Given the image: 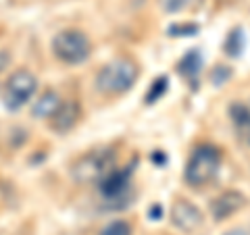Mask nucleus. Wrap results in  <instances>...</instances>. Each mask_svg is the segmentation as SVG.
Segmentation results:
<instances>
[{
	"label": "nucleus",
	"instance_id": "obj_9",
	"mask_svg": "<svg viewBox=\"0 0 250 235\" xmlns=\"http://www.w3.org/2000/svg\"><path fill=\"white\" fill-rule=\"evenodd\" d=\"M77 119H80V104L77 102H62L59 106V111L50 117V125L54 131H69L75 127Z\"/></svg>",
	"mask_w": 250,
	"mask_h": 235
},
{
	"label": "nucleus",
	"instance_id": "obj_5",
	"mask_svg": "<svg viewBox=\"0 0 250 235\" xmlns=\"http://www.w3.org/2000/svg\"><path fill=\"white\" fill-rule=\"evenodd\" d=\"M131 175H134V164H129L127 169H111L108 173L98 181V190L103 194V198L108 204L117 206H125L127 204V198L131 194Z\"/></svg>",
	"mask_w": 250,
	"mask_h": 235
},
{
	"label": "nucleus",
	"instance_id": "obj_18",
	"mask_svg": "<svg viewBox=\"0 0 250 235\" xmlns=\"http://www.w3.org/2000/svg\"><path fill=\"white\" fill-rule=\"evenodd\" d=\"M161 215H163V208H161L159 204H154V206L150 208V213H148V216H150L152 221H156V218H161Z\"/></svg>",
	"mask_w": 250,
	"mask_h": 235
},
{
	"label": "nucleus",
	"instance_id": "obj_10",
	"mask_svg": "<svg viewBox=\"0 0 250 235\" xmlns=\"http://www.w3.org/2000/svg\"><path fill=\"white\" fill-rule=\"evenodd\" d=\"M202 65H205V60H202V52L198 48H194L190 52H186L182 59L177 62V73L184 77L188 81H194L196 83L198 75L202 71Z\"/></svg>",
	"mask_w": 250,
	"mask_h": 235
},
{
	"label": "nucleus",
	"instance_id": "obj_8",
	"mask_svg": "<svg viewBox=\"0 0 250 235\" xmlns=\"http://www.w3.org/2000/svg\"><path fill=\"white\" fill-rule=\"evenodd\" d=\"M244 204H246L244 194L236 192V190H228L210 202V215H213V218L219 223V221L229 218L231 215H236Z\"/></svg>",
	"mask_w": 250,
	"mask_h": 235
},
{
	"label": "nucleus",
	"instance_id": "obj_14",
	"mask_svg": "<svg viewBox=\"0 0 250 235\" xmlns=\"http://www.w3.org/2000/svg\"><path fill=\"white\" fill-rule=\"evenodd\" d=\"M167 88H169V77L167 75L156 77V79L152 81V85H150V90L146 92V104H154L156 100H161L163 96H165Z\"/></svg>",
	"mask_w": 250,
	"mask_h": 235
},
{
	"label": "nucleus",
	"instance_id": "obj_3",
	"mask_svg": "<svg viewBox=\"0 0 250 235\" xmlns=\"http://www.w3.org/2000/svg\"><path fill=\"white\" fill-rule=\"evenodd\" d=\"M52 52L65 65H80L92 52V44L88 36L80 29H62L54 36Z\"/></svg>",
	"mask_w": 250,
	"mask_h": 235
},
{
	"label": "nucleus",
	"instance_id": "obj_7",
	"mask_svg": "<svg viewBox=\"0 0 250 235\" xmlns=\"http://www.w3.org/2000/svg\"><path fill=\"white\" fill-rule=\"evenodd\" d=\"M171 221H173V225L177 227L179 231L192 233L202 225L205 216H202V210L196 204H192V202L179 198V200H175L173 208H171Z\"/></svg>",
	"mask_w": 250,
	"mask_h": 235
},
{
	"label": "nucleus",
	"instance_id": "obj_13",
	"mask_svg": "<svg viewBox=\"0 0 250 235\" xmlns=\"http://www.w3.org/2000/svg\"><path fill=\"white\" fill-rule=\"evenodd\" d=\"M244 48H246V36H244V29L242 27H233L228 38H225V44H223V50L228 57L231 59H238L244 54Z\"/></svg>",
	"mask_w": 250,
	"mask_h": 235
},
{
	"label": "nucleus",
	"instance_id": "obj_6",
	"mask_svg": "<svg viewBox=\"0 0 250 235\" xmlns=\"http://www.w3.org/2000/svg\"><path fill=\"white\" fill-rule=\"evenodd\" d=\"M113 167H115V156L111 150H94L82 156L73 164V177L82 183L100 181Z\"/></svg>",
	"mask_w": 250,
	"mask_h": 235
},
{
	"label": "nucleus",
	"instance_id": "obj_2",
	"mask_svg": "<svg viewBox=\"0 0 250 235\" xmlns=\"http://www.w3.org/2000/svg\"><path fill=\"white\" fill-rule=\"evenodd\" d=\"M219 169H221V152H219V148L210 144H200L194 148L190 160L186 164L184 177L190 185L200 187L213 181Z\"/></svg>",
	"mask_w": 250,
	"mask_h": 235
},
{
	"label": "nucleus",
	"instance_id": "obj_12",
	"mask_svg": "<svg viewBox=\"0 0 250 235\" xmlns=\"http://www.w3.org/2000/svg\"><path fill=\"white\" fill-rule=\"evenodd\" d=\"M229 115H231V121L240 133V137H244V142L250 146V106L248 104H231Z\"/></svg>",
	"mask_w": 250,
	"mask_h": 235
},
{
	"label": "nucleus",
	"instance_id": "obj_11",
	"mask_svg": "<svg viewBox=\"0 0 250 235\" xmlns=\"http://www.w3.org/2000/svg\"><path fill=\"white\" fill-rule=\"evenodd\" d=\"M62 104L61 96L54 90H46L40 98L36 100L34 108H31V115L36 117V119H50V117L59 111V106Z\"/></svg>",
	"mask_w": 250,
	"mask_h": 235
},
{
	"label": "nucleus",
	"instance_id": "obj_15",
	"mask_svg": "<svg viewBox=\"0 0 250 235\" xmlns=\"http://www.w3.org/2000/svg\"><path fill=\"white\" fill-rule=\"evenodd\" d=\"M198 29L200 27L196 23H175V25H171L167 31H169V36H173V38H190V36H196Z\"/></svg>",
	"mask_w": 250,
	"mask_h": 235
},
{
	"label": "nucleus",
	"instance_id": "obj_19",
	"mask_svg": "<svg viewBox=\"0 0 250 235\" xmlns=\"http://www.w3.org/2000/svg\"><path fill=\"white\" fill-rule=\"evenodd\" d=\"M225 235H244L242 231H229V233H225Z\"/></svg>",
	"mask_w": 250,
	"mask_h": 235
},
{
	"label": "nucleus",
	"instance_id": "obj_16",
	"mask_svg": "<svg viewBox=\"0 0 250 235\" xmlns=\"http://www.w3.org/2000/svg\"><path fill=\"white\" fill-rule=\"evenodd\" d=\"M100 235H131V227L125 221H113L111 225L104 227Z\"/></svg>",
	"mask_w": 250,
	"mask_h": 235
},
{
	"label": "nucleus",
	"instance_id": "obj_17",
	"mask_svg": "<svg viewBox=\"0 0 250 235\" xmlns=\"http://www.w3.org/2000/svg\"><path fill=\"white\" fill-rule=\"evenodd\" d=\"M229 75H231L229 69H225L223 65H217L213 71H210V79H213L215 85H221V83H225V79H228Z\"/></svg>",
	"mask_w": 250,
	"mask_h": 235
},
{
	"label": "nucleus",
	"instance_id": "obj_4",
	"mask_svg": "<svg viewBox=\"0 0 250 235\" xmlns=\"http://www.w3.org/2000/svg\"><path fill=\"white\" fill-rule=\"evenodd\" d=\"M38 90V79L36 75L27 71V69H19L15 71L9 81L4 85V106L9 111H19L21 106H25V102H29V98L36 94Z\"/></svg>",
	"mask_w": 250,
	"mask_h": 235
},
{
	"label": "nucleus",
	"instance_id": "obj_1",
	"mask_svg": "<svg viewBox=\"0 0 250 235\" xmlns=\"http://www.w3.org/2000/svg\"><path fill=\"white\" fill-rule=\"evenodd\" d=\"M138 79V65L131 59H115L100 69L96 75V90L106 96L125 94Z\"/></svg>",
	"mask_w": 250,
	"mask_h": 235
}]
</instances>
